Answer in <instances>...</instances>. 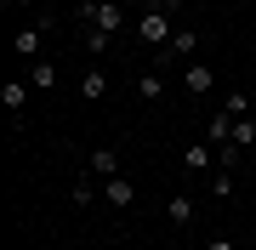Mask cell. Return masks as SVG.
<instances>
[{"mask_svg":"<svg viewBox=\"0 0 256 250\" xmlns=\"http://www.w3.org/2000/svg\"><path fill=\"white\" fill-rule=\"evenodd\" d=\"M182 165L188 171H216V142H188V148H182Z\"/></svg>","mask_w":256,"mask_h":250,"instance_id":"8","label":"cell"},{"mask_svg":"<svg viewBox=\"0 0 256 250\" xmlns=\"http://www.w3.org/2000/svg\"><path fill=\"white\" fill-rule=\"evenodd\" d=\"M120 6H126V0H120Z\"/></svg>","mask_w":256,"mask_h":250,"instance_id":"24","label":"cell"},{"mask_svg":"<svg viewBox=\"0 0 256 250\" xmlns=\"http://www.w3.org/2000/svg\"><path fill=\"white\" fill-rule=\"evenodd\" d=\"M86 171L102 176V182H108V176H120V148H97L92 159H86Z\"/></svg>","mask_w":256,"mask_h":250,"instance_id":"9","label":"cell"},{"mask_svg":"<svg viewBox=\"0 0 256 250\" xmlns=\"http://www.w3.org/2000/svg\"><path fill=\"white\" fill-rule=\"evenodd\" d=\"M250 222H256V199H250Z\"/></svg>","mask_w":256,"mask_h":250,"instance_id":"23","label":"cell"},{"mask_svg":"<svg viewBox=\"0 0 256 250\" xmlns=\"http://www.w3.org/2000/svg\"><path fill=\"white\" fill-rule=\"evenodd\" d=\"M234 142H239V148H250V142H256V114H245V120H234Z\"/></svg>","mask_w":256,"mask_h":250,"instance_id":"16","label":"cell"},{"mask_svg":"<svg viewBox=\"0 0 256 250\" xmlns=\"http://www.w3.org/2000/svg\"><path fill=\"white\" fill-rule=\"evenodd\" d=\"M222 108H228L234 120H245V114H250V91H228V97H222Z\"/></svg>","mask_w":256,"mask_h":250,"instance_id":"15","label":"cell"},{"mask_svg":"<svg viewBox=\"0 0 256 250\" xmlns=\"http://www.w3.org/2000/svg\"><path fill=\"white\" fill-rule=\"evenodd\" d=\"M102 199H108L114 211H126V205H137V182H131V176H108V182H102Z\"/></svg>","mask_w":256,"mask_h":250,"instance_id":"7","label":"cell"},{"mask_svg":"<svg viewBox=\"0 0 256 250\" xmlns=\"http://www.w3.org/2000/svg\"><path fill=\"white\" fill-rule=\"evenodd\" d=\"M165 222H171V228H188L194 222V199L188 194H171V199H165Z\"/></svg>","mask_w":256,"mask_h":250,"instance_id":"11","label":"cell"},{"mask_svg":"<svg viewBox=\"0 0 256 250\" xmlns=\"http://www.w3.org/2000/svg\"><path fill=\"white\" fill-rule=\"evenodd\" d=\"M194 51H200V34H194V28H176L171 46L160 51V68H182V63H194Z\"/></svg>","mask_w":256,"mask_h":250,"instance_id":"3","label":"cell"},{"mask_svg":"<svg viewBox=\"0 0 256 250\" xmlns=\"http://www.w3.org/2000/svg\"><path fill=\"white\" fill-rule=\"evenodd\" d=\"M250 114H256V85H250Z\"/></svg>","mask_w":256,"mask_h":250,"instance_id":"22","label":"cell"},{"mask_svg":"<svg viewBox=\"0 0 256 250\" xmlns=\"http://www.w3.org/2000/svg\"><path fill=\"white\" fill-rule=\"evenodd\" d=\"M176 0H148L142 6V17H137V34H142V46H171V34H176Z\"/></svg>","mask_w":256,"mask_h":250,"instance_id":"1","label":"cell"},{"mask_svg":"<svg viewBox=\"0 0 256 250\" xmlns=\"http://www.w3.org/2000/svg\"><path fill=\"white\" fill-rule=\"evenodd\" d=\"M68 199H74V205H92V199H97V188H92V171H86L80 182H74V194H68Z\"/></svg>","mask_w":256,"mask_h":250,"instance_id":"18","label":"cell"},{"mask_svg":"<svg viewBox=\"0 0 256 250\" xmlns=\"http://www.w3.org/2000/svg\"><path fill=\"white\" fill-rule=\"evenodd\" d=\"M46 34H52V17H46V11H40V17L28 23V28H18V34H12V51L34 63V57H40V40H46Z\"/></svg>","mask_w":256,"mask_h":250,"instance_id":"2","label":"cell"},{"mask_svg":"<svg viewBox=\"0 0 256 250\" xmlns=\"http://www.w3.org/2000/svg\"><path fill=\"white\" fill-rule=\"evenodd\" d=\"M28 91H34L28 80H6V85H0V108L12 114V125H18L23 114H28Z\"/></svg>","mask_w":256,"mask_h":250,"instance_id":"6","label":"cell"},{"mask_svg":"<svg viewBox=\"0 0 256 250\" xmlns=\"http://www.w3.org/2000/svg\"><path fill=\"white\" fill-rule=\"evenodd\" d=\"M210 194L228 199V194H234V171H210Z\"/></svg>","mask_w":256,"mask_h":250,"instance_id":"17","label":"cell"},{"mask_svg":"<svg viewBox=\"0 0 256 250\" xmlns=\"http://www.w3.org/2000/svg\"><path fill=\"white\" fill-rule=\"evenodd\" d=\"M86 51H92V57H102V51H108V34H97V28H86Z\"/></svg>","mask_w":256,"mask_h":250,"instance_id":"19","label":"cell"},{"mask_svg":"<svg viewBox=\"0 0 256 250\" xmlns=\"http://www.w3.org/2000/svg\"><path fill=\"white\" fill-rule=\"evenodd\" d=\"M80 97H86V102H102V97H108V74H102V68H86Z\"/></svg>","mask_w":256,"mask_h":250,"instance_id":"12","label":"cell"},{"mask_svg":"<svg viewBox=\"0 0 256 250\" xmlns=\"http://www.w3.org/2000/svg\"><path fill=\"white\" fill-rule=\"evenodd\" d=\"M0 6H6V11H12V6H28V0H0Z\"/></svg>","mask_w":256,"mask_h":250,"instance_id":"21","label":"cell"},{"mask_svg":"<svg viewBox=\"0 0 256 250\" xmlns=\"http://www.w3.org/2000/svg\"><path fill=\"white\" fill-rule=\"evenodd\" d=\"M160 91H165V80L154 74V68H148V74H137V97H142V102H160Z\"/></svg>","mask_w":256,"mask_h":250,"instance_id":"13","label":"cell"},{"mask_svg":"<svg viewBox=\"0 0 256 250\" xmlns=\"http://www.w3.org/2000/svg\"><path fill=\"white\" fill-rule=\"evenodd\" d=\"M239 142H216V171H239Z\"/></svg>","mask_w":256,"mask_h":250,"instance_id":"14","label":"cell"},{"mask_svg":"<svg viewBox=\"0 0 256 250\" xmlns=\"http://www.w3.org/2000/svg\"><path fill=\"white\" fill-rule=\"evenodd\" d=\"M205 250H239V245H234V239H228V233H216V239H210V245H205Z\"/></svg>","mask_w":256,"mask_h":250,"instance_id":"20","label":"cell"},{"mask_svg":"<svg viewBox=\"0 0 256 250\" xmlns=\"http://www.w3.org/2000/svg\"><path fill=\"white\" fill-rule=\"evenodd\" d=\"M86 28H97V34H120V28H126V11H120V0H97L92 6V17H86Z\"/></svg>","mask_w":256,"mask_h":250,"instance_id":"4","label":"cell"},{"mask_svg":"<svg viewBox=\"0 0 256 250\" xmlns=\"http://www.w3.org/2000/svg\"><path fill=\"white\" fill-rule=\"evenodd\" d=\"M210 85H216V68H210V63H200V57L182 63V91L188 97H210Z\"/></svg>","mask_w":256,"mask_h":250,"instance_id":"5","label":"cell"},{"mask_svg":"<svg viewBox=\"0 0 256 250\" xmlns=\"http://www.w3.org/2000/svg\"><path fill=\"white\" fill-rule=\"evenodd\" d=\"M28 85H34V91H52L57 85V63L52 57H34V63H28Z\"/></svg>","mask_w":256,"mask_h":250,"instance_id":"10","label":"cell"}]
</instances>
